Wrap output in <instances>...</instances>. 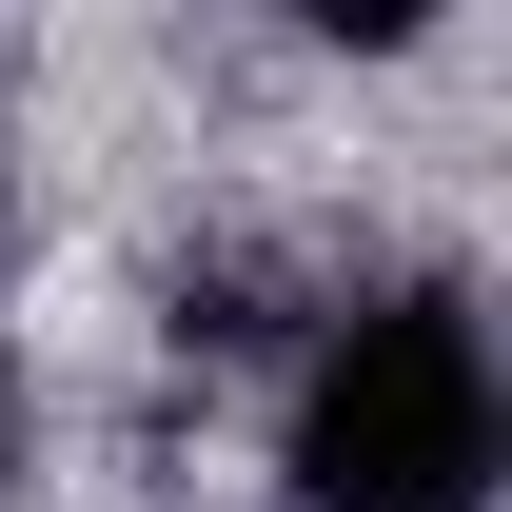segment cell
Masks as SVG:
<instances>
[{
    "instance_id": "1",
    "label": "cell",
    "mask_w": 512,
    "mask_h": 512,
    "mask_svg": "<svg viewBox=\"0 0 512 512\" xmlns=\"http://www.w3.org/2000/svg\"><path fill=\"white\" fill-rule=\"evenodd\" d=\"M473 493H493L473 296H355L296 375V512H473Z\"/></svg>"
}]
</instances>
